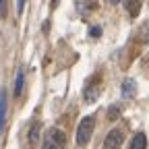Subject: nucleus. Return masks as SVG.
<instances>
[{"label":"nucleus","instance_id":"2eb2a0df","mask_svg":"<svg viewBox=\"0 0 149 149\" xmlns=\"http://www.w3.org/2000/svg\"><path fill=\"white\" fill-rule=\"evenodd\" d=\"M110 2H112V4H118V2H120V0H110Z\"/></svg>","mask_w":149,"mask_h":149},{"label":"nucleus","instance_id":"ddd939ff","mask_svg":"<svg viewBox=\"0 0 149 149\" xmlns=\"http://www.w3.org/2000/svg\"><path fill=\"white\" fill-rule=\"evenodd\" d=\"M89 35H91V37H100V35H102V27H91Z\"/></svg>","mask_w":149,"mask_h":149},{"label":"nucleus","instance_id":"f03ea898","mask_svg":"<svg viewBox=\"0 0 149 149\" xmlns=\"http://www.w3.org/2000/svg\"><path fill=\"white\" fill-rule=\"evenodd\" d=\"M66 145V137L60 128H50L46 133V139H44V147L42 149H64Z\"/></svg>","mask_w":149,"mask_h":149},{"label":"nucleus","instance_id":"dca6fc26","mask_svg":"<svg viewBox=\"0 0 149 149\" xmlns=\"http://www.w3.org/2000/svg\"><path fill=\"white\" fill-rule=\"evenodd\" d=\"M52 4H54V6H56V4H58V0H52Z\"/></svg>","mask_w":149,"mask_h":149},{"label":"nucleus","instance_id":"0eeeda50","mask_svg":"<svg viewBox=\"0 0 149 149\" xmlns=\"http://www.w3.org/2000/svg\"><path fill=\"white\" fill-rule=\"evenodd\" d=\"M6 122V89H0V133Z\"/></svg>","mask_w":149,"mask_h":149},{"label":"nucleus","instance_id":"1a4fd4ad","mask_svg":"<svg viewBox=\"0 0 149 149\" xmlns=\"http://www.w3.org/2000/svg\"><path fill=\"white\" fill-rule=\"evenodd\" d=\"M147 147V139L143 133H137L133 137V141H130V149H145Z\"/></svg>","mask_w":149,"mask_h":149},{"label":"nucleus","instance_id":"f8f14e48","mask_svg":"<svg viewBox=\"0 0 149 149\" xmlns=\"http://www.w3.org/2000/svg\"><path fill=\"white\" fill-rule=\"evenodd\" d=\"M118 114H120L118 106H112V108L108 110V118H110V120H116V118H118Z\"/></svg>","mask_w":149,"mask_h":149},{"label":"nucleus","instance_id":"20e7f679","mask_svg":"<svg viewBox=\"0 0 149 149\" xmlns=\"http://www.w3.org/2000/svg\"><path fill=\"white\" fill-rule=\"evenodd\" d=\"M40 133H42V124L40 122H33L31 128H29V135H27V143H29V149L37 145V141H40Z\"/></svg>","mask_w":149,"mask_h":149},{"label":"nucleus","instance_id":"423d86ee","mask_svg":"<svg viewBox=\"0 0 149 149\" xmlns=\"http://www.w3.org/2000/svg\"><path fill=\"white\" fill-rule=\"evenodd\" d=\"M124 4H126V13L130 15V19H137L143 6V0H124Z\"/></svg>","mask_w":149,"mask_h":149},{"label":"nucleus","instance_id":"9b49d317","mask_svg":"<svg viewBox=\"0 0 149 149\" xmlns=\"http://www.w3.org/2000/svg\"><path fill=\"white\" fill-rule=\"evenodd\" d=\"M97 93H100V89H97V87H93V85H89V87L85 89V102L93 104V102L97 100Z\"/></svg>","mask_w":149,"mask_h":149},{"label":"nucleus","instance_id":"7ed1b4c3","mask_svg":"<svg viewBox=\"0 0 149 149\" xmlns=\"http://www.w3.org/2000/svg\"><path fill=\"white\" fill-rule=\"evenodd\" d=\"M120 145H122V133L118 128L110 130L106 135V141H104V149H120Z\"/></svg>","mask_w":149,"mask_h":149},{"label":"nucleus","instance_id":"4468645a","mask_svg":"<svg viewBox=\"0 0 149 149\" xmlns=\"http://www.w3.org/2000/svg\"><path fill=\"white\" fill-rule=\"evenodd\" d=\"M6 15V0H0V17Z\"/></svg>","mask_w":149,"mask_h":149},{"label":"nucleus","instance_id":"9d476101","mask_svg":"<svg viewBox=\"0 0 149 149\" xmlns=\"http://www.w3.org/2000/svg\"><path fill=\"white\" fill-rule=\"evenodd\" d=\"M95 6H97L95 0H79V8H81V13H83V15H89Z\"/></svg>","mask_w":149,"mask_h":149},{"label":"nucleus","instance_id":"39448f33","mask_svg":"<svg viewBox=\"0 0 149 149\" xmlns=\"http://www.w3.org/2000/svg\"><path fill=\"white\" fill-rule=\"evenodd\" d=\"M135 95H137V83L133 79H124V83H122V97L130 100Z\"/></svg>","mask_w":149,"mask_h":149},{"label":"nucleus","instance_id":"6e6552de","mask_svg":"<svg viewBox=\"0 0 149 149\" xmlns=\"http://www.w3.org/2000/svg\"><path fill=\"white\" fill-rule=\"evenodd\" d=\"M23 85H25V70L19 68L17 70V77H15V95L17 97L23 93Z\"/></svg>","mask_w":149,"mask_h":149},{"label":"nucleus","instance_id":"f257e3e1","mask_svg":"<svg viewBox=\"0 0 149 149\" xmlns=\"http://www.w3.org/2000/svg\"><path fill=\"white\" fill-rule=\"evenodd\" d=\"M93 126H95V120H93V116H85L79 126H77V145H87L89 139H91V133H93Z\"/></svg>","mask_w":149,"mask_h":149}]
</instances>
